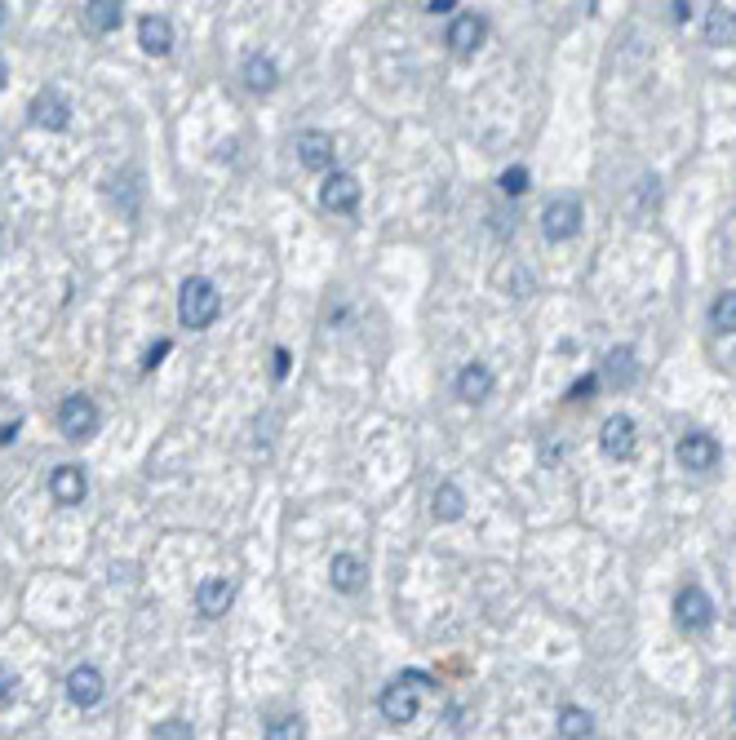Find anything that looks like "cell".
Returning <instances> with one entry per match:
<instances>
[{"label": "cell", "instance_id": "836d02e7", "mask_svg": "<svg viewBox=\"0 0 736 740\" xmlns=\"http://www.w3.org/2000/svg\"><path fill=\"white\" fill-rule=\"evenodd\" d=\"M0 253H5V226H0Z\"/></svg>", "mask_w": 736, "mask_h": 740}, {"label": "cell", "instance_id": "d4e9b609", "mask_svg": "<svg viewBox=\"0 0 736 740\" xmlns=\"http://www.w3.org/2000/svg\"><path fill=\"white\" fill-rule=\"evenodd\" d=\"M262 740H306V727L298 714H280L262 727Z\"/></svg>", "mask_w": 736, "mask_h": 740}, {"label": "cell", "instance_id": "e575fe53", "mask_svg": "<svg viewBox=\"0 0 736 740\" xmlns=\"http://www.w3.org/2000/svg\"><path fill=\"white\" fill-rule=\"evenodd\" d=\"M0 85H5V63H0Z\"/></svg>", "mask_w": 736, "mask_h": 740}, {"label": "cell", "instance_id": "d590c367", "mask_svg": "<svg viewBox=\"0 0 736 740\" xmlns=\"http://www.w3.org/2000/svg\"><path fill=\"white\" fill-rule=\"evenodd\" d=\"M0 23H5V5H0Z\"/></svg>", "mask_w": 736, "mask_h": 740}, {"label": "cell", "instance_id": "5bb4252c", "mask_svg": "<svg viewBox=\"0 0 736 740\" xmlns=\"http://www.w3.org/2000/svg\"><path fill=\"white\" fill-rule=\"evenodd\" d=\"M329 577H333V590H342V594H360V590H364L368 568H364V559H355V554H333Z\"/></svg>", "mask_w": 736, "mask_h": 740}, {"label": "cell", "instance_id": "1f68e13d", "mask_svg": "<svg viewBox=\"0 0 736 740\" xmlns=\"http://www.w3.org/2000/svg\"><path fill=\"white\" fill-rule=\"evenodd\" d=\"M165 355H169V342H160V346H156V351H151V355H147V368H156V359H165Z\"/></svg>", "mask_w": 736, "mask_h": 740}, {"label": "cell", "instance_id": "7a4b0ae2", "mask_svg": "<svg viewBox=\"0 0 736 740\" xmlns=\"http://www.w3.org/2000/svg\"><path fill=\"white\" fill-rule=\"evenodd\" d=\"M577 231H581V200H572V195L550 200L546 213H541V235H546V240H555V244H564Z\"/></svg>", "mask_w": 736, "mask_h": 740}, {"label": "cell", "instance_id": "d6986e66", "mask_svg": "<svg viewBox=\"0 0 736 740\" xmlns=\"http://www.w3.org/2000/svg\"><path fill=\"white\" fill-rule=\"evenodd\" d=\"M431 510H435V519H439V523L462 519V515H466V497H462V488H457V483H439L435 497H431Z\"/></svg>", "mask_w": 736, "mask_h": 740}, {"label": "cell", "instance_id": "603a6c76", "mask_svg": "<svg viewBox=\"0 0 736 740\" xmlns=\"http://www.w3.org/2000/svg\"><path fill=\"white\" fill-rule=\"evenodd\" d=\"M559 736L564 740H590L595 736V718H590L581 705H564V714H559Z\"/></svg>", "mask_w": 736, "mask_h": 740}, {"label": "cell", "instance_id": "cb8c5ba5", "mask_svg": "<svg viewBox=\"0 0 736 740\" xmlns=\"http://www.w3.org/2000/svg\"><path fill=\"white\" fill-rule=\"evenodd\" d=\"M710 324L719 328V333H736V289L719 293L710 306Z\"/></svg>", "mask_w": 736, "mask_h": 740}, {"label": "cell", "instance_id": "4dcf8cb0", "mask_svg": "<svg viewBox=\"0 0 736 740\" xmlns=\"http://www.w3.org/2000/svg\"><path fill=\"white\" fill-rule=\"evenodd\" d=\"M289 373V351H275V377Z\"/></svg>", "mask_w": 736, "mask_h": 740}, {"label": "cell", "instance_id": "8992f818", "mask_svg": "<svg viewBox=\"0 0 736 740\" xmlns=\"http://www.w3.org/2000/svg\"><path fill=\"white\" fill-rule=\"evenodd\" d=\"M674 616H679L683 630H705V625L714 621L710 594H705L701 585H688V590H679V599H674Z\"/></svg>", "mask_w": 736, "mask_h": 740}, {"label": "cell", "instance_id": "f546056e", "mask_svg": "<svg viewBox=\"0 0 736 740\" xmlns=\"http://www.w3.org/2000/svg\"><path fill=\"white\" fill-rule=\"evenodd\" d=\"M674 18H679V23H688V18H692V5H688V0H674Z\"/></svg>", "mask_w": 736, "mask_h": 740}, {"label": "cell", "instance_id": "8fae6325", "mask_svg": "<svg viewBox=\"0 0 736 740\" xmlns=\"http://www.w3.org/2000/svg\"><path fill=\"white\" fill-rule=\"evenodd\" d=\"M488 36V23L479 14H457L453 27H448V45H453V54H475L479 45H484Z\"/></svg>", "mask_w": 736, "mask_h": 740}, {"label": "cell", "instance_id": "52a82bcc", "mask_svg": "<svg viewBox=\"0 0 736 740\" xmlns=\"http://www.w3.org/2000/svg\"><path fill=\"white\" fill-rule=\"evenodd\" d=\"M102 692H107V683H102V670H94V665H76V670L67 674V696H71V705L94 709V705L102 701Z\"/></svg>", "mask_w": 736, "mask_h": 740}, {"label": "cell", "instance_id": "9a60e30c", "mask_svg": "<svg viewBox=\"0 0 736 740\" xmlns=\"http://www.w3.org/2000/svg\"><path fill=\"white\" fill-rule=\"evenodd\" d=\"M138 45L147 49L151 58H165L169 49H173V27H169V18H160V14H147L138 23Z\"/></svg>", "mask_w": 736, "mask_h": 740}, {"label": "cell", "instance_id": "7c38bea8", "mask_svg": "<svg viewBox=\"0 0 736 740\" xmlns=\"http://www.w3.org/2000/svg\"><path fill=\"white\" fill-rule=\"evenodd\" d=\"M298 160L306 164V169H315V173L333 169V138H329V133H320V129L298 133Z\"/></svg>", "mask_w": 736, "mask_h": 740}, {"label": "cell", "instance_id": "484cf974", "mask_svg": "<svg viewBox=\"0 0 736 740\" xmlns=\"http://www.w3.org/2000/svg\"><path fill=\"white\" fill-rule=\"evenodd\" d=\"M502 191L506 195H524L528 191V169H524V164H515V169L502 173Z\"/></svg>", "mask_w": 736, "mask_h": 740}, {"label": "cell", "instance_id": "9c48e42d", "mask_svg": "<svg viewBox=\"0 0 736 740\" xmlns=\"http://www.w3.org/2000/svg\"><path fill=\"white\" fill-rule=\"evenodd\" d=\"M382 718L386 723H408V718H417V687L404 683V678H395L391 687L382 692Z\"/></svg>", "mask_w": 736, "mask_h": 740}, {"label": "cell", "instance_id": "277c9868", "mask_svg": "<svg viewBox=\"0 0 736 740\" xmlns=\"http://www.w3.org/2000/svg\"><path fill=\"white\" fill-rule=\"evenodd\" d=\"M58 426L67 439H89L98 430V404L89 395H67L58 408Z\"/></svg>", "mask_w": 736, "mask_h": 740}, {"label": "cell", "instance_id": "f1b7e54d", "mask_svg": "<svg viewBox=\"0 0 736 740\" xmlns=\"http://www.w3.org/2000/svg\"><path fill=\"white\" fill-rule=\"evenodd\" d=\"M9 701H14V674L0 665V705H9Z\"/></svg>", "mask_w": 736, "mask_h": 740}, {"label": "cell", "instance_id": "83f0119b", "mask_svg": "<svg viewBox=\"0 0 736 740\" xmlns=\"http://www.w3.org/2000/svg\"><path fill=\"white\" fill-rule=\"evenodd\" d=\"M595 386H599V377H581V382L568 390V399H577V404H581V399H590V395H595Z\"/></svg>", "mask_w": 736, "mask_h": 740}, {"label": "cell", "instance_id": "7402d4cb", "mask_svg": "<svg viewBox=\"0 0 736 740\" xmlns=\"http://www.w3.org/2000/svg\"><path fill=\"white\" fill-rule=\"evenodd\" d=\"M85 18L94 32H116L125 23V5L120 0H94V5H85Z\"/></svg>", "mask_w": 736, "mask_h": 740}, {"label": "cell", "instance_id": "4fadbf2b", "mask_svg": "<svg viewBox=\"0 0 736 740\" xmlns=\"http://www.w3.org/2000/svg\"><path fill=\"white\" fill-rule=\"evenodd\" d=\"M49 492H54L58 506H80V501H85V470L58 466L54 475H49Z\"/></svg>", "mask_w": 736, "mask_h": 740}, {"label": "cell", "instance_id": "e0dca14e", "mask_svg": "<svg viewBox=\"0 0 736 740\" xmlns=\"http://www.w3.org/2000/svg\"><path fill=\"white\" fill-rule=\"evenodd\" d=\"M488 395H493V373H488L484 364H466L462 373H457V399H466V404H484Z\"/></svg>", "mask_w": 736, "mask_h": 740}, {"label": "cell", "instance_id": "ac0fdd59", "mask_svg": "<svg viewBox=\"0 0 736 740\" xmlns=\"http://www.w3.org/2000/svg\"><path fill=\"white\" fill-rule=\"evenodd\" d=\"M244 85L253 89V94H271L275 85H280V71L267 54H249L244 58Z\"/></svg>", "mask_w": 736, "mask_h": 740}, {"label": "cell", "instance_id": "6da1fadb", "mask_svg": "<svg viewBox=\"0 0 736 740\" xmlns=\"http://www.w3.org/2000/svg\"><path fill=\"white\" fill-rule=\"evenodd\" d=\"M218 311H222V297L218 289H213L209 280H187L182 284V293H178V320L187 324V328H209L213 320H218Z\"/></svg>", "mask_w": 736, "mask_h": 740}, {"label": "cell", "instance_id": "5b68a950", "mask_svg": "<svg viewBox=\"0 0 736 740\" xmlns=\"http://www.w3.org/2000/svg\"><path fill=\"white\" fill-rule=\"evenodd\" d=\"M27 116H32L36 129L58 133V129L71 125V102H67L63 89H40V94L32 98V107H27Z\"/></svg>", "mask_w": 736, "mask_h": 740}, {"label": "cell", "instance_id": "ffe728a7", "mask_svg": "<svg viewBox=\"0 0 736 740\" xmlns=\"http://www.w3.org/2000/svg\"><path fill=\"white\" fill-rule=\"evenodd\" d=\"M603 377H608L612 386H630L639 377V364H635V351L630 346H617L608 359H603Z\"/></svg>", "mask_w": 736, "mask_h": 740}, {"label": "cell", "instance_id": "4316f807", "mask_svg": "<svg viewBox=\"0 0 736 740\" xmlns=\"http://www.w3.org/2000/svg\"><path fill=\"white\" fill-rule=\"evenodd\" d=\"M156 740H191V727L182 718H169V723L156 727Z\"/></svg>", "mask_w": 736, "mask_h": 740}, {"label": "cell", "instance_id": "2e32d148", "mask_svg": "<svg viewBox=\"0 0 736 740\" xmlns=\"http://www.w3.org/2000/svg\"><path fill=\"white\" fill-rule=\"evenodd\" d=\"M231 599H235V585L222 581V577H209V581L196 585V608L204 616H222V612L231 608Z\"/></svg>", "mask_w": 736, "mask_h": 740}, {"label": "cell", "instance_id": "44dd1931", "mask_svg": "<svg viewBox=\"0 0 736 740\" xmlns=\"http://www.w3.org/2000/svg\"><path fill=\"white\" fill-rule=\"evenodd\" d=\"M705 40L710 45H736V14L723 5H714L710 14H705Z\"/></svg>", "mask_w": 736, "mask_h": 740}, {"label": "cell", "instance_id": "3957f363", "mask_svg": "<svg viewBox=\"0 0 736 740\" xmlns=\"http://www.w3.org/2000/svg\"><path fill=\"white\" fill-rule=\"evenodd\" d=\"M674 457H679V466H683V470H697V475H705V470L719 466L723 448H719V439H714V435H705V430H692V435H683V439H679Z\"/></svg>", "mask_w": 736, "mask_h": 740}, {"label": "cell", "instance_id": "30bf717a", "mask_svg": "<svg viewBox=\"0 0 736 740\" xmlns=\"http://www.w3.org/2000/svg\"><path fill=\"white\" fill-rule=\"evenodd\" d=\"M320 204L333 213H351L355 204H360V182H355V173H329V178H324V191H320Z\"/></svg>", "mask_w": 736, "mask_h": 740}, {"label": "cell", "instance_id": "ba28073f", "mask_svg": "<svg viewBox=\"0 0 736 740\" xmlns=\"http://www.w3.org/2000/svg\"><path fill=\"white\" fill-rule=\"evenodd\" d=\"M599 448L608 452V457L626 461L630 452H635V421H630L626 413L608 417V421H603V430H599Z\"/></svg>", "mask_w": 736, "mask_h": 740}, {"label": "cell", "instance_id": "d6a6232c", "mask_svg": "<svg viewBox=\"0 0 736 740\" xmlns=\"http://www.w3.org/2000/svg\"><path fill=\"white\" fill-rule=\"evenodd\" d=\"M426 9H431V14H448V9H457V5H453V0H431Z\"/></svg>", "mask_w": 736, "mask_h": 740}]
</instances>
